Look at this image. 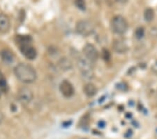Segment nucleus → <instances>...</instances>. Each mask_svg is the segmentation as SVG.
<instances>
[{
    "mask_svg": "<svg viewBox=\"0 0 157 139\" xmlns=\"http://www.w3.org/2000/svg\"><path fill=\"white\" fill-rule=\"evenodd\" d=\"M14 74L17 79L25 84H31L37 79L36 70L27 63H22L14 68Z\"/></svg>",
    "mask_w": 157,
    "mask_h": 139,
    "instance_id": "nucleus-1",
    "label": "nucleus"
},
{
    "mask_svg": "<svg viewBox=\"0 0 157 139\" xmlns=\"http://www.w3.org/2000/svg\"><path fill=\"white\" fill-rule=\"evenodd\" d=\"M31 38L29 36L18 37L17 43L19 44L20 50L22 54L28 60H32L37 56V51L30 43Z\"/></svg>",
    "mask_w": 157,
    "mask_h": 139,
    "instance_id": "nucleus-2",
    "label": "nucleus"
},
{
    "mask_svg": "<svg viewBox=\"0 0 157 139\" xmlns=\"http://www.w3.org/2000/svg\"><path fill=\"white\" fill-rule=\"evenodd\" d=\"M111 29L116 34L125 33L128 28V23L126 19L121 16H115L111 21Z\"/></svg>",
    "mask_w": 157,
    "mask_h": 139,
    "instance_id": "nucleus-3",
    "label": "nucleus"
},
{
    "mask_svg": "<svg viewBox=\"0 0 157 139\" xmlns=\"http://www.w3.org/2000/svg\"><path fill=\"white\" fill-rule=\"evenodd\" d=\"M91 61H90L87 59L84 58H80L78 59L77 65L78 69L82 73L83 77H85L87 79H92L94 76V70Z\"/></svg>",
    "mask_w": 157,
    "mask_h": 139,
    "instance_id": "nucleus-4",
    "label": "nucleus"
},
{
    "mask_svg": "<svg viewBox=\"0 0 157 139\" xmlns=\"http://www.w3.org/2000/svg\"><path fill=\"white\" fill-rule=\"evenodd\" d=\"M94 25L92 22L87 20H81L76 24V30L78 33L84 37H87L94 32Z\"/></svg>",
    "mask_w": 157,
    "mask_h": 139,
    "instance_id": "nucleus-5",
    "label": "nucleus"
},
{
    "mask_svg": "<svg viewBox=\"0 0 157 139\" xmlns=\"http://www.w3.org/2000/svg\"><path fill=\"white\" fill-rule=\"evenodd\" d=\"M17 98L22 104L27 105L32 100L33 98H34V93L30 88L22 87L18 91Z\"/></svg>",
    "mask_w": 157,
    "mask_h": 139,
    "instance_id": "nucleus-6",
    "label": "nucleus"
},
{
    "mask_svg": "<svg viewBox=\"0 0 157 139\" xmlns=\"http://www.w3.org/2000/svg\"><path fill=\"white\" fill-rule=\"evenodd\" d=\"M83 53L86 59L91 62H96L98 58L97 49L92 44H87L83 48Z\"/></svg>",
    "mask_w": 157,
    "mask_h": 139,
    "instance_id": "nucleus-7",
    "label": "nucleus"
},
{
    "mask_svg": "<svg viewBox=\"0 0 157 139\" xmlns=\"http://www.w3.org/2000/svg\"><path fill=\"white\" fill-rule=\"evenodd\" d=\"M59 90L62 94L66 98H70L74 94V87L68 80H64L61 82Z\"/></svg>",
    "mask_w": 157,
    "mask_h": 139,
    "instance_id": "nucleus-8",
    "label": "nucleus"
},
{
    "mask_svg": "<svg viewBox=\"0 0 157 139\" xmlns=\"http://www.w3.org/2000/svg\"><path fill=\"white\" fill-rule=\"evenodd\" d=\"M11 28V22L8 16L4 14H0V32L7 33Z\"/></svg>",
    "mask_w": 157,
    "mask_h": 139,
    "instance_id": "nucleus-9",
    "label": "nucleus"
},
{
    "mask_svg": "<svg viewBox=\"0 0 157 139\" xmlns=\"http://www.w3.org/2000/svg\"><path fill=\"white\" fill-rule=\"evenodd\" d=\"M113 49L115 52L119 53V54H123L125 53L127 50V47L124 42L121 40H115L113 43Z\"/></svg>",
    "mask_w": 157,
    "mask_h": 139,
    "instance_id": "nucleus-10",
    "label": "nucleus"
},
{
    "mask_svg": "<svg viewBox=\"0 0 157 139\" xmlns=\"http://www.w3.org/2000/svg\"><path fill=\"white\" fill-rule=\"evenodd\" d=\"M0 58L4 62L10 63L13 61L15 56L11 51L9 49H3L0 51Z\"/></svg>",
    "mask_w": 157,
    "mask_h": 139,
    "instance_id": "nucleus-11",
    "label": "nucleus"
},
{
    "mask_svg": "<svg viewBox=\"0 0 157 139\" xmlns=\"http://www.w3.org/2000/svg\"><path fill=\"white\" fill-rule=\"evenodd\" d=\"M58 66L59 67L61 70H64V71H67V70H69L72 68L73 65L72 62L67 59V58L64 57L62 58L59 61H58Z\"/></svg>",
    "mask_w": 157,
    "mask_h": 139,
    "instance_id": "nucleus-12",
    "label": "nucleus"
},
{
    "mask_svg": "<svg viewBox=\"0 0 157 139\" xmlns=\"http://www.w3.org/2000/svg\"><path fill=\"white\" fill-rule=\"evenodd\" d=\"M84 92L89 97L94 96L97 92V88L94 84L92 83H88L84 87Z\"/></svg>",
    "mask_w": 157,
    "mask_h": 139,
    "instance_id": "nucleus-13",
    "label": "nucleus"
},
{
    "mask_svg": "<svg viewBox=\"0 0 157 139\" xmlns=\"http://www.w3.org/2000/svg\"><path fill=\"white\" fill-rule=\"evenodd\" d=\"M0 90L4 92H6L8 91L7 80L4 75L1 71H0Z\"/></svg>",
    "mask_w": 157,
    "mask_h": 139,
    "instance_id": "nucleus-14",
    "label": "nucleus"
},
{
    "mask_svg": "<svg viewBox=\"0 0 157 139\" xmlns=\"http://www.w3.org/2000/svg\"><path fill=\"white\" fill-rule=\"evenodd\" d=\"M144 18H145V21L147 22H150L152 21L154 18V10L151 8L146 9L145 12H144Z\"/></svg>",
    "mask_w": 157,
    "mask_h": 139,
    "instance_id": "nucleus-15",
    "label": "nucleus"
},
{
    "mask_svg": "<svg viewBox=\"0 0 157 139\" xmlns=\"http://www.w3.org/2000/svg\"><path fill=\"white\" fill-rule=\"evenodd\" d=\"M145 35V29L143 27H139L135 31V37L137 39H141Z\"/></svg>",
    "mask_w": 157,
    "mask_h": 139,
    "instance_id": "nucleus-16",
    "label": "nucleus"
},
{
    "mask_svg": "<svg viewBox=\"0 0 157 139\" xmlns=\"http://www.w3.org/2000/svg\"><path fill=\"white\" fill-rule=\"evenodd\" d=\"M74 3L75 6H76L78 9H80V10H82V11L85 10L86 4H85V0H75Z\"/></svg>",
    "mask_w": 157,
    "mask_h": 139,
    "instance_id": "nucleus-17",
    "label": "nucleus"
},
{
    "mask_svg": "<svg viewBox=\"0 0 157 139\" xmlns=\"http://www.w3.org/2000/svg\"><path fill=\"white\" fill-rule=\"evenodd\" d=\"M117 88H118V89H120L121 91H124H124L127 90L128 87H127V85H126V83L120 82L117 85Z\"/></svg>",
    "mask_w": 157,
    "mask_h": 139,
    "instance_id": "nucleus-18",
    "label": "nucleus"
},
{
    "mask_svg": "<svg viewBox=\"0 0 157 139\" xmlns=\"http://www.w3.org/2000/svg\"><path fill=\"white\" fill-rule=\"evenodd\" d=\"M103 59H104L105 60H108L109 59H110V53H109L108 50L103 49Z\"/></svg>",
    "mask_w": 157,
    "mask_h": 139,
    "instance_id": "nucleus-19",
    "label": "nucleus"
},
{
    "mask_svg": "<svg viewBox=\"0 0 157 139\" xmlns=\"http://www.w3.org/2000/svg\"><path fill=\"white\" fill-rule=\"evenodd\" d=\"M151 69H152V70L154 72L157 73V60L154 63V65H152V67H151Z\"/></svg>",
    "mask_w": 157,
    "mask_h": 139,
    "instance_id": "nucleus-20",
    "label": "nucleus"
},
{
    "mask_svg": "<svg viewBox=\"0 0 157 139\" xmlns=\"http://www.w3.org/2000/svg\"><path fill=\"white\" fill-rule=\"evenodd\" d=\"M98 126H99V127H104V126H105V122H103V121H100L99 122H98Z\"/></svg>",
    "mask_w": 157,
    "mask_h": 139,
    "instance_id": "nucleus-21",
    "label": "nucleus"
},
{
    "mask_svg": "<svg viewBox=\"0 0 157 139\" xmlns=\"http://www.w3.org/2000/svg\"><path fill=\"white\" fill-rule=\"evenodd\" d=\"M4 114L2 113V112L0 111V125L2 123V122L4 121Z\"/></svg>",
    "mask_w": 157,
    "mask_h": 139,
    "instance_id": "nucleus-22",
    "label": "nucleus"
},
{
    "mask_svg": "<svg viewBox=\"0 0 157 139\" xmlns=\"http://www.w3.org/2000/svg\"><path fill=\"white\" fill-rule=\"evenodd\" d=\"M115 1L117 2H118V3L124 4H126V2H128V0H115Z\"/></svg>",
    "mask_w": 157,
    "mask_h": 139,
    "instance_id": "nucleus-23",
    "label": "nucleus"
}]
</instances>
